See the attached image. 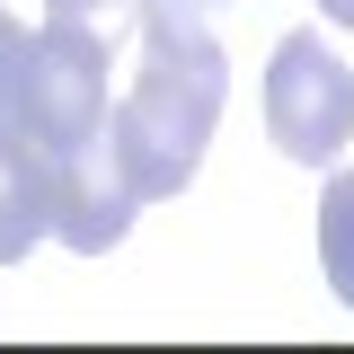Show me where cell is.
<instances>
[{"mask_svg":"<svg viewBox=\"0 0 354 354\" xmlns=\"http://www.w3.org/2000/svg\"><path fill=\"white\" fill-rule=\"evenodd\" d=\"M27 36H36V27H18V18L0 9V124H18V88H27Z\"/></svg>","mask_w":354,"mask_h":354,"instance_id":"obj_7","label":"cell"},{"mask_svg":"<svg viewBox=\"0 0 354 354\" xmlns=\"http://www.w3.org/2000/svg\"><path fill=\"white\" fill-rule=\"evenodd\" d=\"M319 257H328L337 301L354 310V169H346V177H328V195H319Z\"/></svg>","mask_w":354,"mask_h":354,"instance_id":"obj_6","label":"cell"},{"mask_svg":"<svg viewBox=\"0 0 354 354\" xmlns=\"http://www.w3.org/2000/svg\"><path fill=\"white\" fill-rule=\"evenodd\" d=\"M44 177H53V239L80 248V257H106L133 230V213H142L133 177L115 169V142H88L71 160H44Z\"/></svg>","mask_w":354,"mask_h":354,"instance_id":"obj_4","label":"cell"},{"mask_svg":"<svg viewBox=\"0 0 354 354\" xmlns=\"http://www.w3.org/2000/svg\"><path fill=\"white\" fill-rule=\"evenodd\" d=\"M44 9H62V18H97V9H124V0H44Z\"/></svg>","mask_w":354,"mask_h":354,"instance_id":"obj_9","label":"cell"},{"mask_svg":"<svg viewBox=\"0 0 354 354\" xmlns=\"http://www.w3.org/2000/svg\"><path fill=\"white\" fill-rule=\"evenodd\" d=\"M44 230H53V177H44V151L18 124H0V266L27 257Z\"/></svg>","mask_w":354,"mask_h":354,"instance_id":"obj_5","label":"cell"},{"mask_svg":"<svg viewBox=\"0 0 354 354\" xmlns=\"http://www.w3.org/2000/svg\"><path fill=\"white\" fill-rule=\"evenodd\" d=\"M221 97H230V62H221L213 18H169V9H142V71H133L124 106L106 115L115 142V169L133 177V195H177L204 142L221 124Z\"/></svg>","mask_w":354,"mask_h":354,"instance_id":"obj_1","label":"cell"},{"mask_svg":"<svg viewBox=\"0 0 354 354\" xmlns=\"http://www.w3.org/2000/svg\"><path fill=\"white\" fill-rule=\"evenodd\" d=\"M266 133L283 160L301 169H328L354 133V71L328 53L319 36H283L274 62H266Z\"/></svg>","mask_w":354,"mask_h":354,"instance_id":"obj_3","label":"cell"},{"mask_svg":"<svg viewBox=\"0 0 354 354\" xmlns=\"http://www.w3.org/2000/svg\"><path fill=\"white\" fill-rule=\"evenodd\" d=\"M18 133L44 160H71L88 142H106V36H88V18H44L27 36V88H18Z\"/></svg>","mask_w":354,"mask_h":354,"instance_id":"obj_2","label":"cell"},{"mask_svg":"<svg viewBox=\"0 0 354 354\" xmlns=\"http://www.w3.org/2000/svg\"><path fill=\"white\" fill-rule=\"evenodd\" d=\"M319 9H328V18H337V27H354V0H319Z\"/></svg>","mask_w":354,"mask_h":354,"instance_id":"obj_10","label":"cell"},{"mask_svg":"<svg viewBox=\"0 0 354 354\" xmlns=\"http://www.w3.org/2000/svg\"><path fill=\"white\" fill-rule=\"evenodd\" d=\"M142 9H169V18H213V9H230V0H142Z\"/></svg>","mask_w":354,"mask_h":354,"instance_id":"obj_8","label":"cell"}]
</instances>
